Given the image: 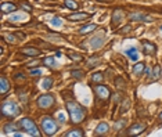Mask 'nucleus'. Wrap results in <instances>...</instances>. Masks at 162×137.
<instances>
[{"label": "nucleus", "instance_id": "1", "mask_svg": "<svg viewBox=\"0 0 162 137\" xmlns=\"http://www.w3.org/2000/svg\"><path fill=\"white\" fill-rule=\"evenodd\" d=\"M67 109H68L71 121L73 123H81L83 121V118H85V109L82 108L78 103H73V101L67 103Z\"/></svg>", "mask_w": 162, "mask_h": 137}, {"label": "nucleus", "instance_id": "2", "mask_svg": "<svg viewBox=\"0 0 162 137\" xmlns=\"http://www.w3.org/2000/svg\"><path fill=\"white\" fill-rule=\"evenodd\" d=\"M42 129H43V132H45L47 136H53V134H56L57 132V123L54 122V119L51 116H43L42 118Z\"/></svg>", "mask_w": 162, "mask_h": 137}, {"label": "nucleus", "instance_id": "3", "mask_svg": "<svg viewBox=\"0 0 162 137\" xmlns=\"http://www.w3.org/2000/svg\"><path fill=\"white\" fill-rule=\"evenodd\" d=\"M1 114L7 118H14L20 114V109H18V105L12 101H7V103H3L1 104Z\"/></svg>", "mask_w": 162, "mask_h": 137}, {"label": "nucleus", "instance_id": "4", "mask_svg": "<svg viewBox=\"0 0 162 137\" xmlns=\"http://www.w3.org/2000/svg\"><path fill=\"white\" fill-rule=\"evenodd\" d=\"M20 127H22L24 130H26L31 136H40L39 130H37V126L35 125V122L31 121L29 118H24L20 121Z\"/></svg>", "mask_w": 162, "mask_h": 137}, {"label": "nucleus", "instance_id": "5", "mask_svg": "<svg viewBox=\"0 0 162 137\" xmlns=\"http://www.w3.org/2000/svg\"><path fill=\"white\" fill-rule=\"evenodd\" d=\"M37 105L39 108H50L54 105V97L51 94H45L37 98Z\"/></svg>", "mask_w": 162, "mask_h": 137}, {"label": "nucleus", "instance_id": "6", "mask_svg": "<svg viewBox=\"0 0 162 137\" xmlns=\"http://www.w3.org/2000/svg\"><path fill=\"white\" fill-rule=\"evenodd\" d=\"M94 92L98 96V98H101V100H108L109 96H111V92L107 86H103V85H97L94 87Z\"/></svg>", "mask_w": 162, "mask_h": 137}, {"label": "nucleus", "instance_id": "7", "mask_svg": "<svg viewBox=\"0 0 162 137\" xmlns=\"http://www.w3.org/2000/svg\"><path fill=\"white\" fill-rule=\"evenodd\" d=\"M144 130H146V125L136 123V125H133L132 127H129V130H128V134H129V136H137V134L143 133Z\"/></svg>", "mask_w": 162, "mask_h": 137}, {"label": "nucleus", "instance_id": "8", "mask_svg": "<svg viewBox=\"0 0 162 137\" xmlns=\"http://www.w3.org/2000/svg\"><path fill=\"white\" fill-rule=\"evenodd\" d=\"M129 18H130V21H146V22H151L152 21V18L150 15H146V14H141V12L130 14Z\"/></svg>", "mask_w": 162, "mask_h": 137}, {"label": "nucleus", "instance_id": "9", "mask_svg": "<svg viewBox=\"0 0 162 137\" xmlns=\"http://www.w3.org/2000/svg\"><path fill=\"white\" fill-rule=\"evenodd\" d=\"M143 51H144V54H147V56H152L155 51H157V47H155L154 43H150V42H143Z\"/></svg>", "mask_w": 162, "mask_h": 137}, {"label": "nucleus", "instance_id": "10", "mask_svg": "<svg viewBox=\"0 0 162 137\" xmlns=\"http://www.w3.org/2000/svg\"><path fill=\"white\" fill-rule=\"evenodd\" d=\"M21 54L28 56V57H37L40 54V50H37V48H35V47H24L21 50Z\"/></svg>", "mask_w": 162, "mask_h": 137}, {"label": "nucleus", "instance_id": "11", "mask_svg": "<svg viewBox=\"0 0 162 137\" xmlns=\"http://www.w3.org/2000/svg\"><path fill=\"white\" fill-rule=\"evenodd\" d=\"M90 14H86V12H75V14H71L68 17V20L71 21H83L86 18H89Z\"/></svg>", "mask_w": 162, "mask_h": 137}, {"label": "nucleus", "instance_id": "12", "mask_svg": "<svg viewBox=\"0 0 162 137\" xmlns=\"http://www.w3.org/2000/svg\"><path fill=\"white\" fill-rule=\"evenodd\" d=\"M1 12L3 14H6V12H12L17 10V6L12 3H1Z\"/></svg>", "mask_w": 162, "mask_h": 137}, {"label": "nucleus", "instance_id": "13", "mask_svg": "<svg viewBox=\"0 0 162 137\" xmlns=\"http://www.w3.org/2000/svg\"><path fill=\"white\" fill-rule=\"evenodd\" d=\"M122 17H123V12H122L119 8L114 10V14H112V25L119 24V21L122 20Z\"/></svg>", "mask_w": 162, "mask_h": 137}, {"label": "nucleus", "instance_id": "14", "mask_svg": "<svg viewBox=\"0 0 162 137\" xmlns=\"http://www.w3.org/2000/svg\"><path fill=\"white\" fill-rule=\"evenodd\" d=\"M103 42H104V35H101L100 37H93L92 40H90V43H92V47L93 48H98L103 46Z\"/></svg>", "mask_w": 162, "mask_h": 137}, {"label": "nucleus", "instance_id": "15", "mask_svg": "<svg viewBox=\"0 0 162 137\" xmlns=\"http://www.w3.org/2000/svg\"><path fill=\"white\" fill-rule=\"evenodd\" d=\"M108 125H107L106 122H103V123H100V125L97 126V129H96V134L97 136H103V134H106L107 132H108Z\"/></svg>", "mask_w": 162, "mask_h": 137}, {"label": "nucleus", "instance_id": "16", "mask_svg": "<svg viewBox=\"0 0 162 137\" xmlns=\"http://www.w3.org/2000/svg\"><path fill=\"white\" fill-rule=\"evenodd\" d=\"M8 89H10V83H8V81L6 79V78L1 76V79H0V93L4 94Z\"/></svg>", "mask_w": 162, "mask_h": 137}, {"label": "nucleus", "instance_id": "17", "mask_svg": "<svg viewBox=\"0 0 162 137\" xmlns=\"http://www.w3.org/2000/svg\"><path fill=\"white\" fill-rule=\"evenodd\" d=\"M96 28H97V25H94V24L85 25V26H82V28L79 29V33H81V35H86V33H90L92 31H94Z\"/></svg>", "mask_w": 162, "mask_h": 137}, {"label": "nucleus", "instance_id": "18", "mask_svg": "<svg viewBox=\"0 0 162 137\" xmlns=\"http://www.w3.org/2000/svg\"><path fill=\"white\" fill-rule=\"evenodd\" d=\"M83 130L82 129H72V130H69L68 133L65 134L67 137H83Z\"/></svg>", "mask_w": 162, "mask_h": 137}, {"label": "nucleus", "instance_id": "19", "mask_svg": "<svg viewBox=\"0 0 162 137\" xmlns=\"http://www.w3.org/2000/svg\"><path fill=\"white\" fill-rule=\"evenodd\" d=\"M126 54H128V57H129L132 61H137L139 56H137V50H136V47H132V48H129V50H126Z\"/></svg>", "mask_w": 162, "mask_h": 137}, {"label": "nucleus", "instance_id": "20", "mask_svg": "<svg viewBox=\"0 0 162 137\" xmlns=\"http://www.w3.org/2000/svg\"><path fill=\"white\" fill-rule=\"evenodd\" d=\"M144 69H146V65L143 64V62H139V64H136L133 67V73L134 75H140V73H143Z\"/></svg>", "mask_w": 162, "mask_h": 137}, {"label": "nucleus", "instance_id": "21", "mask_svg": "<svg viewBox=\"0 0 162 137\" xmlns=\"http://www.w3.org/2000/svg\"><path fill=\"white\" fill-rule=\"evenodd\" d=\"M43 64L45 65H47V67H49V68H54V67H56V60H54L53 57H47V58H45V60H43Z\"/></svg>", "mask_w": 162, "mask_h": 137}, {"label": "nucleus", "instance_id": "22", "mask_svg": "<svg viewBox=\"0 0 162 137\" xmlns=\"http://www.w3.org/2000/svg\"><path fill=\"white\" fill-rule=\"evenodd\" d=\"M64 3L65 6L68 8H71V10H78L79 8V6H78L76 1H73V0H64Z\"/></svg>", "mask_w": 162, "mask_h": 137}, {"label": "nucleus", "instance_id": "23", "mask_svg": "<svg viewBox=\"0 0 162 137\" xmlns=\"http://www.w3.org/2000/svg\"><path fill=\"white\" fill-rule=\"evenodd\" d=\"M51 86H53V79L51 78H46L45 81H43V83H42V87L46 90H49Z\"/></svg>", "mask_w": 162, "mask_h": 137}, {"label": "nucleus", "instance_id": "24", "mask_svg": "<svg viewBox=\"0 0 162 137\" xmlns=\"http://www.w3.org/2000/svg\"><path fill=\"white\" fill-rule=\"evenodd\" d=\"M103 79H104V76H103V73H100V72H96L93 76H92V81H93L94 83H101Z\"/></svg>", "mask_w": 162, "mask_h": 137}, {"label": "nucleus", "instance_id": "25", "mask_svg": "<svg viewBox=\"0 0 162 137\" xmlns=\"http://www.w3.org/2000/svg\"><path fill=\"white\" fill-rule=\"evenodd\" d=\"M97 62H98V57L94 56V57H92V58L87 60V67H89V68H93V67H96Z\"/></svg>", "mask_w": 162, "mask_h": 137}, {"label": "nucleus", "instance_id": "26", "mask_svg": "<svg viewBox=\"0 0 162 137\" xmlns=\"http://www.w3.org/2000/svg\"><path fill=\"white\" fill-rule=\"evenodd\" d=\"M151 76L154 78V79H158V78L161 76V67L155 65L154 69H152V75H151Z\"/></svg>", "mask_w": 162, "mask_h": 137}, {"label": "nucleus", "instance_id": "27", "mask_svg": "<svg viewBox=\"0 0 162 137\" xmlns=\"http://www.w3.org/2000/svg\"><path fill=\"white\" fill-rule=\"evenodd\" d=\"M71 75H72L73 78H78V79H81V78L85 76V71H79V69H78V71H72V72H71Z\"/></svg>", "mask_w": 162, "mask_h": 137}, {"label": "nucleus", "instance_id": "28", "mask_svg": "<svg viewBox=\"0 0 162 137\" xmlns=\"http://www.w3.org/2000/svg\"><path fill=\"white\" fill-rule=\"evenodd\" d=\"M51 25H53V26H61V25H62V21H61V18H58V17H54L53 20H51Z\"/></svg>", "mask_w": 162, "mask_h": 137}, {"label": "nucleus", "instance_id": "29", "mask_svg": "<svg viewBox=\"0 0 162 137\" xmlns=\"http://www.w3.org/2000/svg\"><path fill=\"white\" fill-rule=\"evenodd\" d=\"M115 85H117V87H118V89H121V87H123V86H125V82L122 81L121 78H118L117 81H115Z\"/></svg>", "mask_w": 162, "mask_h": 137}, {"label": "nucleus", "instance_id": "30", "mask_svg": "<svg viewBox=\"0 0 162 137\" xmlns=\"http://www.w3.org/2000/svg\"><path fill=\"white\" fill-rule=\"evenodd\" d=\"M69 57L75 61H82V57L79 56V54H75V53H69Z\"/></svg>", "mask_w": 162, "mask_h": 137}, {"label": "nucleus", "instance_id": "31", "mask_svg": "<svg viewBox=\"0 0 162 137\" xmlns=\"http://www.w3.org/2000/svg\"><path fill=\"white\" fill-rule=\"evenodd\" d=\"M4 132H15V126L14 125H6L4 126Z\"/></svg>", "mask_w": 162, "mask_h": 137}, {"label": "nucleus", "instance_id": "32", "mask_svg": "<svg viewBox=\"0 0 162 137\" xmlns=\"http://www.w3.org/2000/svg\"><path fill=\"white\" fill-rule=\"evenodd\" d=\"M24 18V17L21 15V14H15V15H11L10 17V21H21Z\"/></svg>", "mask_w": 162, "mask_h": 137}, {"label": "nucleus", "instance_id": "33", "mask_svg": "<svg viewBox=\"0 0 162 137\" xmlns=\"http://www.w3.org/2000/svg\"><path fill=\"white\" fill-rule=\"evenodd\" d=\"M21 7L25 8L26 11H32V6H29V4H28V3H25V1H22V3H21Z\"/></svg>", "mask_w": 162, "mask_h": 137}, {"label": "nucleus", "instance_id": "34", "mask_svg": "<svg viewBox=\"0 0 162 137\" xmlns=\"http://www.w3.org/2000/svg\"><path fill=\"white\" fill-rule=\"evenodd\" d=\"M6 40L10 42V43H17V39L12 36V35H7V36H6Z\"/></svg>", "mask_w": 162, "mask_h": 137}, {"label": "nucleus", "instance_id": "35", "mask_svg": "<svg viewBox=\"0 0 162 137\" xmlns=\"http://www.w3.org/2000/svg\"><path fill=\"white\" fill-rule=\"evenodd\" d=\"M125 123H126V121H123V119H122L121 122H117V125H115V129H119V127H123V126H125Z\"/></svg>", "mask_w": 162, "mask_h": 137}, {"label": "nucleus", "instance_id": "36", "mask_svg": "<svg viewBox=\"0 0 162 137\" xmlns=\"http://www.w3.org/2000/svg\"><path fill=\"white\" fill-rule=\"evenodd\" d=\"M40 69H31V75H32V76H39V75H40Z\"/></svg>", "mask_w": 162, "mask_h": 137}, {"label": "nucleus", "instance_id": "37", "mask_svg": "<svg viewBox=\"0 0 162 137\" xmlns=\"http://www.w3.org/2000/svg\"><path fill=\"white\" fill-rule=\"evenodd\" d=\"M130 29H132V28H130V25H126V26H123V28L121 29V32H122V33H128Z\"/></svg>", "mask_w": 162, "mask_h": 137}, {"label": "nucleus", "instance_id": "38", "mask_svg": "<svg viewBox=\"0 0 162 137\" xmlns=\"http://www.w3.org/2000/svg\"><path fill=\"white\" fill-rule=\"evenodd\" d=\"M58 121H60V122H65V115H64V114H58Z\"/></svg>", "mask_w": 162, "mask_h": 137}, {"label": "nucleus", "instance_id": "39", "mask_svg": "<svg viewBox=\"0 0 162 137\" xmlns=\"http://www.w3.org/2000/svg\"><path fill=\"white\" fill-rule=\"evenodd\" d=\"M159 119H161V121H162V112L159 114Z\"/></svg>", "mask_w": 162, "mask_h": 137}, {"label": "nucleus", "instance_id": "40", "mask_svg": "<svg viewBox=\"0 0 162 137\" xmlns=\"http://www.w3.org/2000/svg\"><path fill=\"white\" fill-rule=\"evenodd\" d=\"M97 1H107V0H97Z\"/></svg>", "mask_w": 162, "mask_h": 137}, {"label": "nucleus", "instance_id": "41", "mask_svg": "<svg viewBox=\"0 0 162 137\" xmlns=\"http://www.w3.org/2000/svg\"><path fill=\"white\" fill-rule=\"evenodd\" d=\"M161 32H162V25H161Z\"/></svg>", "mask_w": 162, "mask_h": 137}]
</instances>
